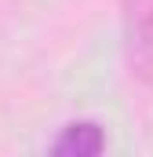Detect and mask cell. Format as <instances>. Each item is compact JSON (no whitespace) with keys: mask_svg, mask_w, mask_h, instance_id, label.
Instances as JSON below:
<instances>
[{"mask_svg":"<svg viewBox=\"0 0 153 157\" xmlns=\"http://www.w3.org/2000/svg\"><path fill=\"white\" fill-rule=\"evenodd\" d=\"M47 150L55 157H99L106 150V132L95 121H69Z\"/></svg>","mask_w":153,"mask_h":157,"instance_id":"7a4b0ae2","label":"cell"},{"mask_svg":"<svg viewBox=\"0 0 153 157\" xmlns=\"http://www.w3.org/2000/svg\"><path fill=\"white\" fill-rule=\"evenodd\" d=\"M124 48L135 77L153 88V0H124Z\"/></svg>","mask_w":153,"mask_h":157,"instance_id":"6da1fadb","label":"cell"}]
</instances>
